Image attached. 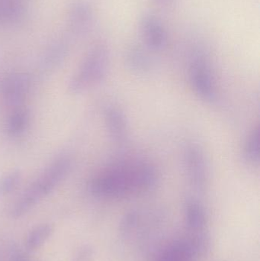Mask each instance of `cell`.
I'll use <instances>...</instances> for the list:
<instances>
[{
    "mask_svg": "<svg viewBox=\"0 0 260 261\" xmlns=\"http://www.w3.org/2000/svg\"><path fill=\"white\" fill-rule=\"evenodd\" d=\"M31 89V78L25 73H14L3 79L0 87L3 101L9 107H21Z\"/></svg>",
    "mask_w": 260,
    "mask_h": 261,
    "instance_id": "obj_8",
    "label": "cell"
},
{
    "mask_svg": "<svg viewBox=\"0 0 260 261\" xmlns=\"http://www.w3.org/2000/svg\"><path fill=\"white\" fill-rule=\"evenodd\" d=\"M156 4L162 9H169L174 5L175 0H154Z\"/></svg>",
    "mask_w": 260,
    "mask_h": 261,
    "instance_id": "obj_22",
    "label": "cell"
},
{
    "mask_svg": "<svg viewBox=\"0 0 260 261\" xmlns=\"http://www.w3.org/2000/svg\"><path fill=\"white\" fill-rule=\"evenodd\" d=\"M69 38H57L50 43L44 50L41 59L43 70H54L59 67L69 53Z\"/></svg>",
    "mask_w": 260,
    "mask_h": 261,
    "instance_id": "obj_12",
    "label": "cell"
},
{
    "mask_svg": "<svg viewBox=\"0 0 260 261\" xmlns=\"http://www.w3.org/2000/svg\"><path fill=\"white\" fill-rule=\"evenodd\" d=\"M21 180V174L18 170L12 171L0 179V196H7L18 187Z\"/></svg>",
    "mask_w": 260,
    "mask_h": 261,
    "instance_id": "obj_19",
    "label": "cell"
},
{
    "mask_svg": "<svg viewBox=\"0 0 260 261\" xmlns=\"http://www.w3.org/2000/svg\"><path fill=\"white\" fill-rule=\"evenodd\" d=\"M140 33L142 41L150 51H161L169 42L166 26L155 14L145 13L140 20Z\"/></svg>",
    "mask_w": 260,
    "mask_h": 261,
    "instance_id": "obj_7",
    "label": "cell"
},
{
    "mask_svg": "<svg viewBox=\"0 0 260 261\" xmlns=\"http://www.w3.org/2000/svg\"><path fill=\"white\" fill-rule=\"evenodd\" d=\"M30 123V113L28 110L22 107L13 110L6 122V132L10 136H19L22 135Z\"/></svg>",
    "mask_w": 260,
    "mask_h": 261,
    "instance_id": "obj_17",
    "label": "cell"
},
{
    "mask_svg": "<svg viewBox=\"0 0 260 261\" xmlns=\"http://www.w3.org/2000/svg\"><path fill=\"white\" fill-rule=\"evenodd\" d=\"M95 254L96 251L92 245H84L78 248L73 256L72 261H93Z\"/></svg>",
    "mask_w": 260,
    "mask_h": 261,
    "instance_id": "obj_20",
    "label": "cell"
},
{
    "mask_svg": "<svg viewBox=\"0 0 260 261\" xmlns=\"http://www.w3.org/2000/svg\"><path fill=\"white\" fill-rule=\"evenodd\" d=\"M189 74L192 87L200 99L207 102L216 100L215 78L210 60L204 49L197 47L191 52Z\"/></svg>",
    "mask_w": 260,
    "mask_h": 261,
    "instance_id": "obj_4",
    "label": "cell"
},
{
    "mask_svg": "<svg viewBox=\"0 0 260 261\" xmlns=\"http://www.w3.org/2000/svg\"><path fill=\"white\" fill-rule=\"evenodd\" d=\"M26 11V0H0V25L20 22Z\"/></svg>",
    "mask_w": 260,
    "mask_h": 261,
    "instance_id": "obj_14",
    "label": "cell"
},
{
    "mask_svg": "<svg viewBox=\"0 0 260 261\" xmlns=\"http://www.w3.org/2000/svg\"><path fill=\"white\" fill-rule=\"evenodd\" d=\"M54 228L50 223H42L36 225L30 230L24 241V247L27 251L39 249L51 237Z\"/></svg>",
    "mask_w": 260,
    "mask_h": 261,
    "instance_id": "obj_16",
    "label": "cell"
},
{
    "mask_svg": "<svg viewBox=\"0 0 260 261\" xmlns=\"http://www.w3.org/2000/svg\"><path fill=\"white\" fill-rule=\"evenodd\" d=\"M9 261H30V259L24 251L18 248H13L11 249Z\"/></svg>",
    "mask_w": 260,
    "mask_h": 261,
    "instance_id": "obj_21",
    "label": "cell"
},
{
    "mask_svg": "<svg viewBox=\"0 0 260 261\" xmlns=\"http://www.w3.org/2000/svg\"><path fill=\"white\" fill-rule=\"evenodd\" d=\"M111 52L108 44L99 42L89 50L82 64L69 83V91L79 94L102 82L110 65Z\"/></svg>",
    "mask_w": 260,
    "mask_h": 261,
    "instance_id": "obj_3",
    "label": "cell"
},
{
    "mask_svg": "<svg viewBox=\"0 0 260 261\" xmlns=\"http://www.w3.org/2000/svg\"><path fill=\"white\" fill-rule=\"evenodd\" d=\"M201 257L191 236L174 241L160 253L157 261H195Z\"/></svg>",
    "mask_w": 260,
    "mask_h": 261,
    "instance_id": "obj_9",
    "label": "cell"
},
{
    "mask_svg": "<svg viewBox=\"0 0 260 261\" xmlns=\"http://www.w3.org/2000/svg\"><path fill=\"white\" fill-rule=\"evenodd\" d=\"M146 47L132 45L125 50L124 61L128 70L137 74H145L154 67V61Z\"/></svg>",
    "mask_w": 260,
    "mask_h": 261,
    "instance_id": "obj_11",
    "label": "cell"
},
{
    "mask_svg": "<svg viewBox=\"0 0 260 261\" xmlns=\"http://www.w3.org/2000/svg\"><path fill=\"white\" fill-rule=\"evenodd\" d=\"M145 212L138 210H131L122 217L119 224L121 237L131 239L137 234L145 223Z\"/></svg>",
    "mask_w": 260,
    "mask_h": 261,
    "instance_id": "obj_15",
    "label": "cell"
},
{
    "mask_svg": "<svg viewBox=\"0 0 260 261\" xmlns=\"http://www.w3.org/2000/svg\"><path fill=\"white\" fill-rule=\"evenodd\" d=\"M184 161L192 188L197 193H204L209 181V167L201 147L195 143L188 144L185 149Z\"/></svg>",
    "mask_w": 260,
    "mask_h": 261,
    "instance_id": "obj_5",
    "label": "cell"
},
{
    "mask_svg": "<svg viewBox=\"0 0 260 261\" xmlns=\"http://www.w3.org/2000/svg\"><path fill=\"white\" fill-rule=\"evenodd\" d=\"M105 122L110 138L118 146L125 145L128 137V123L123 111L114 105L107 106Z\"/></svg>",
    "mask_w": 260,
    "mask_h": 261,
    "instance_id": "obj_10",
    "label": "cell"
},
{
    "mask_svg": "<svg viewBox=\"0 0 260 261\" xmlns=\"http://www.w3.org/2000/svg\"><path fill=\"white\" fill-rule=\"evenodd\" d=\"M185 222L191 232L205 231L208 225V215L201 202L189 199L185 205Z\"/></svg>",
    "mask_w": 260,
    "mask_h": 261,
    "instance_id": "obj_13",
    "label": "cell"
},
{
    "mask_svg": "<svg viewBox=\"0 0 260 261\" xmlns=\"http://www.w3.org/2000/svg\"><path fill=\"white\" fill-rule=\"evenodd\" d=\"M158 180V173L152 164L143 161H125L95 175L88 188L96 197L114 199L152 191Z\"/></svg>",
    "mask_w": 260,
    "mask_h": 261,
    "instance_id": "obj_1",
    "label": "cell"
},
{
    "mask_svg": "<svg viewBox=\"0 0 260 261\" xmlns=\"http://www.w3.org/2000/svg\"><path fill=\"white\" fill-rule=\"evenodd\" d=\"M243 159L247 164H258L259 161V128L252 130L244 141L242 149Z\"/></svg>",
    "mask_w": 260,
    "mask_h": 261,
    "instance_id": "obj_18",
    "label": "cell"
},
{
    "mask_svg": "<svg viewBox=\"0 0 260 261\" xmlns=\"http://www.w3.org/2000/svg\"><path fill=\"white\" fill-rule=\"evenodd\" d=\"M93 6L85 0H76L70 5L66 21V36L69 39L82 38L91 31L94 24Z\"/></svg>",
    "mask_w": 260,
    "mask_h": 261,
    "instance_id": "obj_6",
    "label": "cell"
},
{
    "mask_svg": "<svg viewBox=\"0 0 260 261\" xmlns=\"http://www.w3.org/2000/svg\"><path fill=\"white\" fill-rule=\"evenodd\" d=\"M71 167V159L67 155L58 156L52 161L11 206V217L18 219L29 213L67 177Z\"/></svg>",
    "mask_w": 260,
    "mask_h": 261,
    "instance_id": "obj_2",
    "label": "cell"
}]
</instances>
